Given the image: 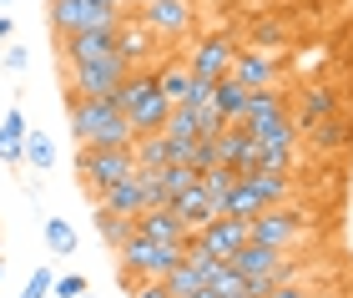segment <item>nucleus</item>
Returning a JSON list of instances; mask_svg holds the SVG:
<instances>
[{
	"label": "nucleus",
	"instance_id": "obj_22",
	"mask_svg": "<svg viewBox=\"0 0 353 298\" xmlns=\"http://www.w3.org/2000/svg\"><path fill=\"white\" fill-rule=\"evenodd\" d=\"M243 101H248V86H237L232 76L212 81V106L222 112V121H237V117H243Z\"/></svg>",
	"mask_w": 353,
	"mask_h": 298
},
{
	"label": "nucleus",
	"instance_id": "obj_2",
	"mask_svg": "<svg viewBox=\"0 0 353 298\" xmlns=\"http://www.w3.org/2000/svg\"><path fill=\"white\" fill-rule=\"evenodd\" d=\"M137 172V152L132 147H76V177H81L86 197L96 202L111 182Z\"/></svg>",
	"mask_w": 353,
	"mask_h": 298
},
{
	"label": "nucleus",
	"instance_id": "obj_7",
	"mask_svg": "<svg viewBox=\"0 0 353 298\" xmlns=\"http://www.w3.org/2000/svg\"><path fill=\"white\" fill-rule=\"evenodd\" d=\"M237 51H243V46H237L228 30H217V36H202V41H192L187 46V71L197 76V81H222V76L232 71V61H237Z\"/></svg>",
	"mask_w": 353,
	"mask_h": 298
},
{
	"label": "nucleus",
	"instance_id": "obj_29",
	"mask_svg": "<svg viewBox=\"0 0 353 298\" xmlns=\"http://www.w3.org/2000/svg\"><path fill=\"white\" fill-rule=\"evenodd\" d=\"M26 162L36 172H51L56 167V142L46 132H26Z\"/></svg>",
	"mask_w": 353,
	"mask_h": 298
},
{
	"label": "nucleus",
	"instance_id": "obj_24",
	"mask_svg": "<svg viewBox=\"0 0 353 298\" xmlns=\"http://www.w3.org/2000/svg\"><path fill=\"white\" fill-rule=\"evenodd\" d=\"M167 142H197V137H202V121H197V106H172V117H167Z\"/></svg>",
	"mask_w": 353,
	"mask_h": 298
},
{
	"label": "nucleus",
	"instance_id": "obj_5",
	"mask_svg": "<svg viewBox=\"0 0 353 298\" xmlns=\"http://www.w3.org/2000/svg\"><path fill=\"white\" fill-rule=\"evenodd\" d=\"M126 61L121 56H106V61H86V66H61V81H66V91H61V101H81V97H111L121 81H126Z\"/></svg>",
	"mask_w": 353,
	"mask_h": 298
},
{
	"label": "nucleus",
	"instance_id": "obj_16",
	"mask_svg": "<svg viewBox=\"0 0 353 298\" xmlns=\"http://www.w3.org/2000/svg\"><path fill=\"white\" fill-rule=\"evenodd\" d=\"M137 232H147V238H157V243H187L192 238L172 208H147V212L137 217Z\"/></svg>",
	"mask_w": 353,
	"mask_h": 298
},
{
	"label": "nucleus",
	"instance_id": "obj_19",
	"mask_svg": "<svg viewBox=\"0 0 353 298\" xmlns=\"http://www.w3.org/2000/svg\"><path fill=\"white\" fill-rule=\"evenodd\" d=\"M248 177V187L252 192H258V202L263 208H278V202H293V177H288V172H243Z\"/></svg>",
	"mask_w": 353,
	"mask_h": 298
},
{
	"label": "nucleus",
	"instance_id": "obj_11",
	"mask_svg": "<svg viewBox=\"0 0 353 298\" xmlns=\"http://www.w3.org/2000/svg\"><path fill=\"white\" fill-rule=\"evenodd\" d=\"M303 142H308L313 157H339L353 147V117L348 112H333V117H318L303 127Z\"/></svg>",
	"mask_w": 353,
	"mask_h": 298
},
{
	"label": "nucleus",
	"instance_id": "obj_20",
	"mask_svg": "<svg viewBox=\"0 0 353 298\" xmlns=\"http://www.w3.org/2000/svg\"><path fill=\"white\" fill-rule=\"evenodd\" d=\"M248 137H252L258 147H303V127H298L288 112L272 117V121H263V127H248Z\"/></svg>",
	"mask_w": 353,
	"mask_h": 298
},
{
	"label": "nucleus",
	"instance_id": "obj_9",
	"mask_svg": "<svg viewBox=\"0 0 353 298\" xmlns=\"http://www.w3.org/2000/svg\"><path fill=\"white\" fill-rule=\"evenodd\" d=\"M106 56H117L111 30H66V36H56L61 66H86V61H106Z\"/></svg>",
	"mask_w": 353,
	"mask_h": 298
},
{
	"label": "nucleus",
	"instance_id": "obj_6",
	"mask_svg": "<svg viewBox=\"0 0 353 298\" xmlns=\"http://www.w3.org/2000/svg\"><path fill=\"white\" fill-rule=\"evenodd\" d=\"M141 21H147V30L162 46H176L192 36V26H197V0H147V6H132Z\"/></svg>",
	"mask_w": 353,
	"mask_h": 298
},
{
	"label": "nucleus",
	"instance_id": "obj_4",
	"mask_svg": "<svg viewBox=\"0 0 353 298\" xmlns=\"http://www.w3.org/2000/svg\"><path fill=\"white\" fill-rule=\"evenodd\" d=\"M121 6H106V0H46V26L51 36H66V30H117Z\"/></svg>",
	"mask_w": 353,
	"mask_h": 298
},
{
	"label": "nucleus",
	"instance_id": "obj_32",
	"mask_svg": "<svg viewBox=\"0 0 353 298\" xmlns=\"http://www.w3.org/2000/svg\"><path fill=\"white\" fill-rule=\"evenodd\" d=\"M86 288H91V284H86V273H61L56 284H51V293H56V298H81Z\"/></svg>",
	"mask_w": 353,
	"mask_h": 298
},
{
	"label": "nucleus",
	"instance_id": "obj_31",
	"mask_svg": "<svg viewBox=\"0 0 353 298\" xmlns=\"http://www.w3.org/2000/svg\"><path fill=\"white\" fill-rule=\"evenodd\" d=\"M283 41H288V21H258L252 26V46L258 51H283Z\"/></svg>",
	"mask_w": 353,
	"mask_h": 298
},
{
	"label": "nucleus",
	"instance_id": "obj_23",
	"mask_svg": "<svg viewBox=\"0 0 353 298\" xmlns=\"http://www.w3.org/2000/svg\"><path fill=\"white\" fill-rule=\"evenodd\" d=\"M132 152H137V167H167V162H172V142H167V132H147V137H137Z\"/></svg>",
	"mask_w": 353,
	"mask_h": 298
},
{
	"label": "nucleus",
	"instance_id": "obj_36",
	"mask_svg": "<svg viewBox=\"0 0 353 298\" xmlns=\"http://www.w3.org/2000/svg\"><path fill=\"white\" fill-rule=\"evenodd\" d=\"M26 61H30V56H26V46H10V51H6V71H10V76H21V71H26Z\"/></svg>",
	"mask_w": 353,
	"mask_h": 298
},
{
	"label": "nucleus",
	"instance_id": "obj_40",
	"mask_svg": "<svg viewBox=\"0 0 353 298\" xmlns=\"http://www.w3.org/2000/svg\"><path fill=\"white\" fill-rule=\"evenodd\" d=\"M106 6H121V0H106Z\"/></svg>",
	"mask_w": 353,
	"mask_h": 298
},
{
	"label": "nucleus",
	"instance_id": "obj_34",
	"mask_svg": "<svg viewBox=\"0 0 353 298\" xmlns=\"http://www.w3.org/2000/svg\"><path fill=\"white\" fill-rule=\"evenodd\" d=\"M263 298H313L308 293V284H298V278H288V284H272Z\"/></svg>",
	"mask_w": 353,
	"mask_h": 298
},
{
	"label": "nucleus",
	"instance_id": "obj_13",
	"mask_svg": "<svg viewBox=\"0 0 353 298\" xmlns=\"http://www.w3.org/2000/svg\"><path fill=\"white\" fill-rule=\"evenodd\" d=\"M167 208H172L176 217H182V228H187V232H197V228L212 223V217H222V212H217V197L207 192L202 182H192L187 192H176V197L167 202Z\"/></svg>",
	"mask_w": 353,
	"mask_h": 298
},
{
	"label": "nucleus",
	"instance_id": "obj_18",
	"mask_svg": "<svg viewBox=\"0 0 353 298\" xmlns=\"http://www.w3.org/2000/svg\"><path fill=\"white\" fill-rule=\"evenodd\" d=\"M157 86H162V97H167L172 106H182V101H187V91H192V71H187V56H182V51L167 56L162 66H157Z\"/></svg>",
	"mask_w": 353,
	"mask_h": 298
},
{
	"label": "nucleus",
	"instance_id": "obj_37",
	"mask_svg": "<svg viewBox=\"0 0 353 298\" xmlns=\"http://www.w3.org/2000/svg\"><path fill=\"white\" fill-rule=\"evenodd\" d=\"M10 30H15V21H10V15H0V41H6Z\"/></svg>",
	"mask_w": 353,
	"mask_h": 298
},
{
	"label": "nucleus",
	"instance_id": "obj_17",
	"mask_svg": "<svg viewBox=\"0 0 353 298\" xmlns=\"http://www.w3.org/2000/svg\"><path fill=\"white\" fill-rule=\"evenodd\" d=\"M0 162L6 167L26 162V112L21 106H10V112L0 117Z\"/></svg>",
	"mask_w": 353,
	"mask_h": 298
},
{
	"label": "nucleus",
	"instance_id": "obj_21",
	"mask_svg": "<svg viewBox=\"0 0 353 298\" xmlns=\"http://www.w3.org/2000/svg\"><path fill=\"white\" fill-rule=\"evenodd\" d=\"M91 223H96V232H101L106 253H117V248L137 232V217H121V212H106V208H96V212H91Z\"/></svg>",
	"mask_w": 353,
	"mask_h": 298
},
{
	"label": "nucleus",
	"instance_id": "obj_8",
	"mask_svg": "<svg viewBox=\"0 0 353 298\" xmlns=\"http://www.w3.org/2000/svg\"><path fill=\"white\" fill-rule=\"evenodd\" d=\"M111 41H117V56H121L132 71H141V66L152 61V51L162 46V41H157L152 30H147V21H141V15H137L132 6H121V21H117V30H111Z\"/></svg>",
	"mask_w": 353,
	"mask_h": 298
},
{
	"label": "nucleus",
	"instance_id": "obj_38",
	"mask_svg": "<svg viewBox=\"0 0 353 298\" xmlns=\"http://www.w3.org/2000/svg\"><path fill=\"white\" fill-rule=\"evenodd\" d=\"M121 6H147V0H121Z\"/></svg>",
	"mask_w": 353,
	"mask_h": 298
},
{
	"label": "nucleus",
	"instance_id": "obj_26",
	"mask_svg": "<svg viewBox=\"0 0 353 298\" xmlns=\"http://www.w3.org/2000/svg\"><path fill=\"white\" fill-rule=\"evenodd\" d=\"M298 167V147H258L252 152V172H288L293 177Z\"/></svg>",
	"mask_w": 353,
	"mask_h": 298
},
{
	"label": "nucleus",
	"instance_id": "obj_25",
	"mask_svg": "<svg viewBox=\"0 0 353 298\" xmlns=\"http://www.w3.org/2000/svg\"><path fill=\"white\" fill-rule=\"evenodd\" d=\"M207 293H212V298H243V293H248V278L237 273L232 263H217L212 278H207ZM248 298H252V293H248Z\"/></svg>",
	"mask_w": 353,
	"mask_h": 298
},
{
	"label": "nucleus",
	"instance_id": "obj_3",
	"mask_svg": "<svg viewBox=\"0 0 353 298\" xmlns=\"http://www.w3.org/2000/svg\"><path fill=\"white\" fill-rule=\"evenodd\" d=\"M248 243H263V248H283V253H293L298 243H308V217H303L298 202L263 208V212L248 223Z\"/></svg>",
	"mask_w": 353,
	"mask_h": 298
},
{
	"label": "nucleus",
	"instance_id": "obj_39",
	"mask_svg": "<svg viewBox=\"0 0 353 298\" xmlns=\"http://www.w3.org/2000/svg\"><path fill=\"white\" fill-rule=\"evenodd\" d=\"M81 298H96V293H91V288H86V293H81Z\"/></svg>",
	"mask_w": 353,
	"mask_h": 298
},
{
	"label": "nucleus",
	"instance_id": "obj_42",
	"mask_svg": "<svg viewBox=\"0 0 353 298\" xmlns=\"http://www.w3.org/2000/svg\"><path fill=\"white\" fill-rule=\"evenodd\" d=\"M348 298H353V293H348Z\"/></svg>",
	"mask_w": 353,
	"mask_h": 298
},
{
	"label": "nucleus",
	"instance_id": "obj_14",
	"mask_svg": "<svg viewBox=\"0 0 353 298\" xmlns=\"http://www.w3.org/2000/svg\"><path fill=\"white\" fill-rule=\"evenodd\" d=\"M283 112H288V91H278V86H263V91H248L243 117H237L232 127H263V121L283 117Z\"/></svg>",
	"mask_w": 353,
	"mask_h": 298
},
{
	"label": "nucleus",
	"instance_id": "obj_1",
	"mask_svg": "<svg viewBox=\"0 0 353 298\" xmlns=\"http://www.w3.org/2000/svg\"><path fill=\"white\" fill-rule=\"evenodd\" d=\"M66 121H71V137L76 147H132L137 132L132 121H126V112L111 97H81L66 106Z\"/></svg>",
	"mask_w": 353,
	"mask_h": 298
},
{
	"label": "nucleus",
	"instance_id": "obj_12",
	"mask_svg": "<svg viewBox=\"0 0 353 298\" xmlns=\"http://www.w3.org/2000/svg\"><path fill=\"white\" fill-rule=\"evenodd\" d=\"M192 243L207 248V253H212L217 263H232V253L248 243V223H243V217H228V212H222V217H212L207 228L192 232Z\"/></svg>",
	"mask_w": 353,
	"mask_h": 298
},
{
	"label": "nucleus",
	"instance_id": "obj_30",
	"mask_svg": "<svg viewBox=\"0 0 353 298\" xmlns=\"http://www.w3.org/2000/svg\"><path fill=\"white\" fill-rule=\"evenodd\" d=\"M197 177H202V172L192 167V162H167V167H162V192H167V202H172L176 192H187Z\"/></svg>",
	"mask_w": 353,
	"mask_h": 298
},
{
	"label": "nucleus",
	"instance_id": "obj_28",
	"mask_svg": "<svg viewBox=\"0 0 353 298\" xmlns=\"http://www.w3.org/2000/svg\"><path fill=\"white\" fill-rule=\"evenodd\" d=\"M46 248H51L56 258H71L76 253V228L66 217H46Z\"/></svg>",
	"mask_w": 353,
	"mask_h": 298
},
{
	"label": "nucleus",
	"instance_id": "obj_15",
	"mask_svg": "<svg viewBox=\"0 0 353 298\" xmlns=\"http://www.w3.org/2000/svg\"><path fill=\"white\" fill-rule=\"evenodd\" d=\"M333 112H343L339 86H333V81H318V86H308V91H303V101H298L293 121H298V127H308V121H318V117H333Z\"/></svg>",
	"mask_w": 353,
	"mask_h": 298
},
{
	"label": "nucleus",
	"instance_id": "obj_41",
	"mask_svg": "<svg viewBox=\"0 0 353 298\" xmlns=\"http://www.w3.org/2000/svg\"><path fill=\"white\" fill-rule=\"evenodd\" d=\"M0 6H10V0H0Z\"/></svg>",
	"mask_w": 353,
	"mask_h": 298
},
{
	"label": "nucleus",
	"instance_id": "obj_35",
	"mask_svg": "<svg viewBox=\"0 0 353 298\" xmlns=\"http://www.w3.org/2000/svg\"><path fill=\"white\" fill-rule=\"evenodd\" d=\"M132 298H172V288L162 284V278H141V284L132 288Z\"/></svg>",
	"mask_w": 353,
	"mask_h": 298
},
{
	"label": "nucleus",
	"instance_id": "obj_10",
	"mask_svg": "<svg viewBox=\"0 0 353 298\" xmlns=\"http://www.w3.org/2000/svg\"><path fill=\"white\" fill-rule=\"evenodd\" d=\"M283 61H288V51H258V46H248V51H237V61H232L228 76H232L237 86H248V91H263V86L278 81Z\"/></svg>",
	"mask_w": 353,
	"mask_h": 298
},
{
	"label": "nucleus",
	"instance_id": "obj_33",
	"mask_svg": "<svg viewBox=\"0 0 353 298\" xmlns=\"http://www.w3.org/2000/svg\"><path fill=\"white\" fill-rule=\"evenodd\" d=\"M51 284H56V273H51V268H36V273L26 278V293H21V298H46V293H51Z\"/></svg>",
	"mask_w": 353,
	"mask_h": 298
},
{
	"label": "nucleus",
	"instance_id": "obj_27",
	"mask_svg": "<svg viewBox=\"0 0 353 298\" xmlns=\"http://www.w3.org/2000/svg\"><path fill=\"white\" fill-rule=\"evenodd\" d=\"M162 284L172 288V298H192V293H202V288H207V284H202V273H197V268H192V263H187V258H182V263H176V268H172V273L162 278Z\"/></svg>",
	"mask_w": 353,
	"mask_h": 298
}]
</instances>
